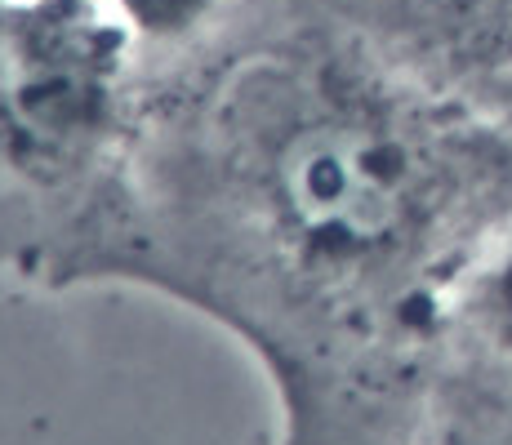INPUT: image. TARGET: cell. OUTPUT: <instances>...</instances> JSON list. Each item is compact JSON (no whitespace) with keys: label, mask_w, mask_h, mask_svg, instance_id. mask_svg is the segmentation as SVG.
Here are the masks:
<instances>
[{"label":"cell","mask_w":512,"mask_h":445,"mask_svg":"<svg viewBox=\"0 0 512 445\" xmlns=\"http://www.w3.org/2000/svg\"><path fill=\"white\" fill-rule=\"evenodd\" d=\"M419 165L406 138L370 116L299 121L272 152V192L294 232L330 250H374L415 205Z\"/></svg>","instance_id":"cell-1"},{"label":"cell","mask_w":512,"mask_h":445,"mask_svg":"<svg viewBox=\"0 0 512 445\" xmlns=\"http://www.w3.org/2000/svg\"><path fill=\"white\" fill-rule=\"evenodd\" d=\"M499 290H504V303H508V312H512V259L504 267V281H499Z\"/></svg>","instance_id":"cell-4"},{"label":"cell","mask_w":512,"mask_h":445,"mask_svg":"<svg viewBox=\"0 0 512 445\" xmlns=\"http://www.w3.org/2000/svg\"><path fill=\"white\" fill-rule=\"evenodd\" d=\"M112 14L130 27L134 36L147 41H183V36L201 32L223 0H107Z\"/></svg>","instance_id":"cell-3"},{"label":"cell","mask_w":512,"mask_h":445,"mask_svg":"<svg viewBox=\"0 0 512 445\" xmlns=\"http://www.w3.org/2000/svg\"><path fill=\"white\" fill-rule=\"evenodd\" d=\"M130 27L94 0H27L5 27V112L27 152H72L112 107Z\"/></svg>","instance_id":"cell-2"}]
</instances>
